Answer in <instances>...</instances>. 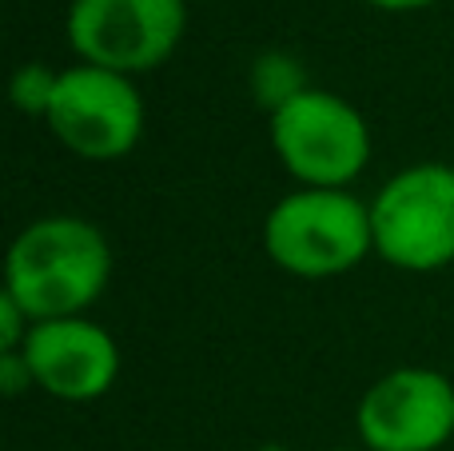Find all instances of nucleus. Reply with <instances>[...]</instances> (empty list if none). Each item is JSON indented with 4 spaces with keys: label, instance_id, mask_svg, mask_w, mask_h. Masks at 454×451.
<instances>
[{
    "label": "nucleus",
    "instance_id": "f257e3e1",
    "mask_svg": "<svg viewBox=\"0 0 454 451\" xmlns=\"http://www.w3.org/2000/svg\"><path fill=\"white\" fill-rule=\"evenodd\" d=\"M112 244L92 220L72 212L40 216L16 232L4 256V292L44 320L84 316L112 280Z\"/></svg>",
    "mask_w": 454,
    "mask_h": 451
},
{
    "label": "nucleus",
    "instance_id": "f03ea898",
    "mask_svg": "<svg viewBox=\"0 0 454 451\" xmlns=\"http://www.w3.org/2000/svg\"><path fill=\"white\" fill-rule=\"evenodd\" d=\"M263 252L295 280H335L375 256L371 200L351 188H295L263 220Z\"/></svg>",
    "mask_w": 454,
    "mask_h": 451
},
{
    "label": "nucleus",
    "instance_id": "7ed1b4c3",
    "mask_svg": "<svg viewBox=\"0 0 454 451\" xmlns=\"http://www.w3.org/2000/svg\"><path fill=\"white\" fill-rule=\"evenodd\" d=\"M267 140L299 188H351L375 156L367 116L319 84L267 116Z\"/></svg>",
    "mask_w": 454,
    "mask_h": 451
},
{
    "label": "nucleus",
    "instance_id": "20e7f679",
    "mask_svg": "<svg viewBox=\"0 0 454 451\" xmlns=\"http://www.w3.org/2000/svg\"><path fill=\"white\" fill-rule=\"evenodd\" d=\"M375 256L411 276L454 264V164L419 160L395 172L371 200Z\"/></svg>",
    "mask_w": 454,
    "mask_h": 451
},
{
    "label": "nucleus",
    "instance_id": "39448f33",
    "mask_svg": "<svg viewBox=\"0 0 454 451\" xmlns=\"http://www.w3.org/2000/svg\"><path fill=\"white\" fill-rule=\"evenodd\" d=\"M64 32L80 64L136 80L176 56L188 32V0H72Z\"/></svg>",
    "mask_w": 454,
    "mask_h": 451
},
{
    "label": "nucleus",
    "instance_id": "423d86ee",
    "mask_svg": "<svg viewBox=\"0 0 454 451\" xmlns=\"http://www.w3.org/2000/svg\"><path fill=\"white\" fill-rule=\"evenodd\" d=\"M44 124L52 140L76 160L112 164L136 152L148 112L132 76L76 60L72 68H60Z\"/></svg>",
    "mask_w": 454,
    "mask_h": 451
},
{
    "label": "nucleus",
    "instance_id": "0eeeda50",
    "mask_svg": "<svg viewBox=\"0 0 454 451\" xmlns=\"http://www.w3.org/2000/svg\"><path fill=\"white\" fill-rule=\"evenodd\" d=\"M355 431L367 451H442L454 439V380L423 364L391 368L359 396Z\"/></svg>",
    "mask_w": 454,
    "mask_h": 451
},
{
    "label": "nucleus",
    "instance_id": "6e6552de",
    "mask_svg": "<svg viewBox=\"0 0 454 451\" xmlns=\"http://www.w3.org/2000/svg\"><path fill=\"white\" fill-rule=\"evenodd\" d=\"M20 352L32 368L36 388L64 404H92L108 396L124 368L116 336L88 316L44 320L32 328Z\"/></svg>",
    "mask_w": 454,
    "mask_h": 451
},
{
    "label": "nucleus",
    "instance_id": "1a4fd4ad",
    "mask_svg": "<svg viewBox=\"0 0 454 451\" xmlns=\"http://www.w3.org/2000/svg\"><path fill=\"white\" fill-rule=\"evenodd\" d=\"M247 84H251V96L259 100V108L271 116L275 108H283V104L295 100L299 92H307L311 80H307V68H303L299 56L283 52V48H271V52H263V56L251 60Z\"/></svg>",
    "mask_w": 454,
    "mask_h": 451
},
{
    "label": "nucleus",
    "instance_id": "9d476101",
    "mask_svg": "<svg viewBox=\"0 0 454 451\" xmlns=\"http://www.w3.org/2000/svg\"><path fill=\"white\" fill-rule=\"evenodd\" d=\"M56 84H60V72L48 68V64L32 60V64H20L8 80V96H12V108L24 112L32 120H44L48 108H52V96H56Z\"/></svg>",
    "mask_w": 454,
    "mask_h": 451
},
{
    "label": "nucleus",
    "instance_id": "9b49d317",
    "mask_svg": "<svg viewBox=\"0 0 454 451\" xmlns=\"http://www.w3.org/2000/svg\"><path fill=\"white\" fill-rule=\"evenodd\" d=\"M32 328H36V320L0 288V352H20L28 344Z\"/></svg>",
    "mask_w": 454,
    "mask_h": 451
},
{
    "label": "nucleus",
    "instance_id": "f8f14e48",
    "mask_svg": "<svg viewBox=\"0 0 454 451\" xmlns=\"http://www.w3.org/2000/svg\"><path fill=\"white\" fill-rule=\"evenodd\" d=\"M32 388H36V380H32V368L24 360V352H0V392L8 400H16Z\"/></svg>",
    "mask_w": 454,
    "mask_h": 451
},
{
    "label": "nucleus",
    "instance_id": "ddd939ff",
    "mask_svg": "<svg viewBox=\"0 0 454 451\" xmlns=\"http://www.w3.org/2000/svg\"><path fill=\"white\" fill-rule=\"evenodd\" d=\"M363 4L379 8V12H419V8H431L439 0H363Z\"/></svg>",
    "mask_w": 454,
    "mask_h": 451
},
{
    "label": "nucleus",
    "instance_id": "4468645a",
    "mask_svg": "<svg viewBox=\"0 0 454 451\" xmlns=\"http://www.w3.org/2000/svg\"><path fill=\"white\" fill-rule=\"evenodd\" d=\"M331 451H367V447H331Z\"/></svg>",
    "mask_w": 454,
    "mask_h": 451
}]
</instances>
